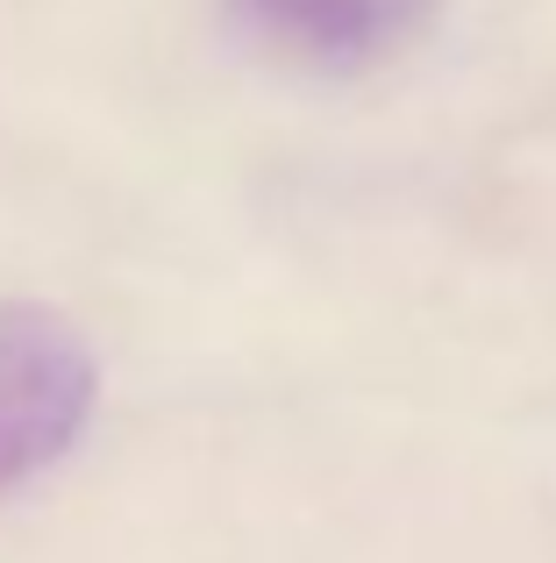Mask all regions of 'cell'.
Listing matches in <instances>:
<instances>
[{
  "label": "cell",
  "mask_w": 556,
  "mask_h": 563,
  "mask_svg": "<svg viewBox=\"0 0 556 563\" xmlns=\"http://www.w3.org/2000/svg\"><path fill=\"white\" fill-rule=\"evenodd\" d=\"M243 36L307 71H364L421 29L429 0H229Z\"/></svg>",
  "instance_id": "7a4b0ae2"
},
{
  "label": "cell",
  "mask_w": 556,
  "mask_h": 563,
  "mask_svg": "<svg viewBox=\"0 0 556 563\" xmlns=\"http://www.w3.org/2000/svg\"><path fill=\"white\" fill-rule=\"evenodd\" d=\"M100 407V364L51 307H0V493L51 471Z\"/></svg>",
  "instance_id": "6da1fadb"
}]
</instances>
